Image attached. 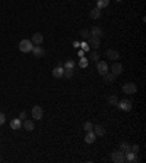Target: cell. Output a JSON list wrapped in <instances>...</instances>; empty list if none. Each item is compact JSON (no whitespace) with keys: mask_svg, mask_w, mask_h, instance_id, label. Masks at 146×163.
I'll return each mask as SVG.
<instances>
[{"mask_svg":"<svg viewBox=\"0 0 146 163\" xmlns=\"http://www.w3.org/2000/svg\"><path fill=\"white\" fill-rule=\"evenodd\" d=\"M19 50L22 53H29L32 50V41L31 40H22L19 43Z\"/></svg>","mask_w":146,"mask_h":163,"instance_id":"cell-1","label":"cell"},{"mask_svg":"<svg viewBox=\"0 0 146 163\" xmlns=\"http://www.w3.org/2000/svg\"><path fill=\"white\" fill-rule=\"evenodd\" d=\"M117 106L121 109L123 112H130L131 110V107H133V105H131V101L130 100H118V103H117Z\"/></svg>","mask_w":146,"mask_h":163,"instance_id":"cell-2","label":"cell"},{"mask_svg":"<svg viewBox=\"0 0 146 163\" xmlns=\"http://www.w3.org/2000/svg\"><path fill=\"white\" fill-rule=\"evenodd\" d=\"M123 91H124L126 94H134V93L138 91V87H136L134 82H126V84L123 85Z\"/></svg>","mask_w":146,"mask_h":163,"instance_id":"cell-3","label":"cell"},{"mask_svg":"<svg viewBox=\"0 0 146 163\" xmlns=\"http://www.w3.org/2000/svg\"><path fill=\"white\" fill-rule=\"evenodd\" d=\"M111 160L115 163H124V153L121 150H115L111 154Z\"/></svg>","mask_w":146,"mask_h":163,"instance_id":"cell-4","label":"cell"},{"mask_svg":"<svg viewBox=\"0 0 146 163\" xmlns=\"http://www.w3.org/2000/svg\"><path fill=\"white\" fill-rule=\"evenodd\" d=\"M31 113H32L34 119L40 121V119H42V116H44V110H42V107L41 106H34L32 110H31Z\"/></svg>","mask_w":146,"mask_h":163,"instance_id":"cell-5","label":"cell"},{"mask_svg":"<svg viewBox=\"0 0 146 163\" xmlns=\"http://www.w3.org/2000/svg\"><path fill=\"white\" fill-rule=\"evenodd\" d=\"M91 37H98V38H101L102 35H104V31H102V28L101 27H98V25H95V27H92L91 28Z\"/></svg>","mask_w":146,"mask_h":163,"instance_id":"cell-6","label":"cell"},{"mask_svg":"<svg viewBox=\"0 0 146 163\" xmlns=\"http://www.w3.org/2000/svg\"><path fill=\"white\" fill-rule=\"evenodd\" d=\"M111 72H113L115 76L121 75V73H123V65H121V63H118V62H114L113 66H111Z\"/></svg>","mask_w":146,"mask_h":163,"instance_id":"cell-7","label":"cell"},{"mask_svg":"<svg viewBox=\"0 0 146 163\" xmlns=\"http://www.w3.org/2000/svg\"><path fill=\"white\" fill-rule=\"evenodd\" d=\"M97 69H98V73L104 76V75L108 72V65H107V62H98Z\"/></svg>","mask_w":146,"mask_h":163,"instance_id":"cell-8","label":"cell"},{"mask_svg":"<svg viewBox=\"0 0 146 163\" xmlns=\"http://www.w3.org/2000/svg\"><path fill=\"white\" fill-rule=\"evenodd\" d=\"M105 55H107V57H108V59H111V60H117V59H118V57H120V53H118V51H117V50H114V49H108L105 51Z\"/></svg>","mask_w":146,"mask_h":163,"instance_id":"cell-9","label":"cell"},{"mask_svg":"<svg viewBox=\"0 0 146 163\" xmlns=\"http://www.w3.org/2000/svg\"><path fill=\"white\" fill-rule=\"evenodd\" d=\"M32 55L35 57H42V56H45V50L42 49V47H40V46H37V47H32Z\"/></svg>","mask_w":146,"mask_h":163,"instance_id":"cell-10","label":"cell"},{"mask_svg":"<svg viewBox=\"0 0 146 163\" xmlns=\"http://www.w3.org/2000/svg\"><path fill=\"white\" fill-rule=\"evenodd\" d=\"M95 140H97L95 132H94V131H88V132H86V137H85V143L92 144V143H95Z\"/></svg>","mask_w":146,"mask_h":163,"instance_id":"cell-11","label":"cell"},{"mask_svg":"<svg viewBox=\"0 0 146 163\" xmlns=\"http://www.w3.org/2000/svg\"><path fill=\"white\" fill-rule=\"evenodd\" d=\"M63 75H65V68L63 66L54 68V71H53V76L54 78H63Z\"/></svg>","mask_w":146,"mask_h":163,"instance_id":"cell-12","label":"cell"},{"mask_svg":"<svg viewBox=\"0 0 146 163\" xmlns=\"http://www.w3.org/2000/svg\"><path fill=\"white\" fill-rule=\"evenodd\" d=\"M42 40H44V37H42V34L41 33H35L32 35V44H35V46H40L41 43H42Z\"/></svg>","mask_w":146,"mask_h":163,"instance_id":"cell-13","label":"cell"},{"mask_svg":"<svg viewBox=\"0 0 146 163\" xmlns=\"http://www.w3.org/2000/svg\"><path fill=\"white\" fill-rule=\"evenodd\" d=\"M92 131L95 132V135H97V137H102V135L105 134V129H104V126H101V125H94Z\"/></svg>","mask_w":146,"mask_h":163,"instance_id":"cell-14","label":"cell"},{"mask_svg":"<svg viewBox=\"0 0 146 163\" xmlns=\"http://www.w3.org/2000/svg\"><path fill=\"white\" fill-rule=\"evenodd\" d=\"M89 44L95 50H98V49H99V46H101V38H98V37H91V38H89Z\"/></svg>","mask_w":146,"mask_h":163,"instance_id":"cell-15","label":"cell"},{"mask_svg":"<svg viewBox=\"0 0 146 163\" xmlns=\"http://www.w3.org/2000/svg\"><path fill=\"white\" fill-rule=\"evenodd\" d=\"M22 126H24V129H26V131H34L35 129V125H34V122L32 121H24L22 122Z\"/></svg>","mask_w":146,"mask_h":163,"instance_id":"cell-16","label":"cell"},{"mask_svg":"<svg viewBox=\"0 0 146 163\" xmlns=\"http://www.w3.org/2000/svg\"><path fill=\"white\" fill-rule=\"evenodd\" d=\"M21 126H22L21 119H12V121H10V128H12V129H21Z\"/></svg>","mask_w":146,"mask_h":163,"instance_id":"cell-17","label":"cell"},{"mask_svg":"<svg viewBox=\"0 0 146 163\" xmlns=\"http://www.w3.org/2000/svg\"><path fill=\"white\" fill-rule=\"evenodd\" d=\"M89 15H91V19H99L101 18V9H98V8L92 9Z\"/></svg>","mask_w":146,"mask_h":163,"instance_id":"cell-18","label":"cell"},{"mask_svg":"<svg viewBox=\"0 0 146 163\" xmlns=\"http://www.w3.org/2000/svg\"><path fill=\"white\" fill-rule=\"evenodd\" d=\"M104 80H105V84H113L114 80H115V75L113 72H107L104 75Z\"/></svg>","mask_w":146,"mask_h":163,"instance_id":"cell-19","label":"cell"},{"mask_svg":"<svg viewBox=\"0 0 146 163\" xmlns=\"http://www.w3.org/2000/svg\"><path fill=\"white\" fill-rule=\"evenodd\" d=\"M120 150H121L123 153L126 154V153L131 151V146H130L129 143H121V144H120Z\"/></svg>","mask_w":146,"mask_h":163,"instance_id":"cell-20","label":"cell"},{"mask_svg":"<svg viewBox=\"0 0 146 163\" xmlns=\"http://www.w3.org/2000/svg\"><path fill=\"white\" fill-rule=\"evenodd\" d=\"M108 5H110V0H97V8L101 9V10L104 8H107Z\"/></svg>","mask_w":146,"mask_h":163,"instance_id":"cell-21","label":"cell"},{"mask_svg":"<svg viewBox=\"0 0 146 163\" xmlns=\"http://www.w3.org/2000/svg\"><path fill=\"white\" fill-rule=\"evenodd\" d=\"M117 103H118V98L115 94H111L110 97H108V105L110 106H117Z\"/></svg>","mask_w":146,"mask_h":163,"instance_id":"cell-22","label":"cell"},{"mask_svg":"<svg viewBox=\"0 0 146 163\" xmlns=\"http://www.w3.org/2000/svg\"><path fill=\"white\" fill-rule=\"evenodd\" d=\"M75 66H76V63H75V60H67L65 63V69H75Z\"/></svg>","mask_w":146,"mask_h":163,"instance_id":"cell-23","label":"cell"},{"mask_svg":"<svg viewBox=\"0 0 146 163\" xmlns=\"http://www.w3.org/2000/svg\"><path fill=\"white\" fill-rule=\"evenodd\" d=\"M79 34H81L82 38H89V35H91V34H89V30H86V28L81 30V33H79Z\"/></svg>","mask_w":146,"mask_h":163,"instance_id":"cell-24","label":"cell"},{"mask_svg":"<svg viewBox=\"0 0 146 163\" xmlns=\"http://www.w3.org/2000/svg\"><path fill=\"white\" fill-rule=\"evenodd\" d=\"M73 75H75V69H65V75L66 78H72Z\"/></svg>","mask_w":146,"mask_h":163,"instance_id":"cell-25","label":"cell"},{"mask_svg":"<svg viewBox=\"0 0 146 163\" xmlns=\"http://www.w3.org/2000/svg\"><path fill=\"white\" fill-rule=\"evenodd\" d=\"M92 128H94V125H92L89 121H86V122L83 123V129L86 131V132H88V131H92Z\"/></svg>","mask_w":146,"mask_h":163,"instance_id":"cell-26","label":"cell"},{"mask_svg":"<svg viewBox=\"0 0 146 163\" xmlns=\"http://www.w3.org/2000/svg\"><path fill=\"white\" fill-rule=\"evenodd\" d=\"M98 59H99V53H98L97 50H95V51H92V53H91V60L98 62Z\"/></svg>","mask_w":146,"mask_h":163,"instance_id":"cell-27","label":"cell"},{"mask_svg":"<svg viewBox=\"0 0 146 163\" xmlns=\"http://www.w3.org/2000/svg\"><path fill=\"white\" fill-rule=\"evenodd\" d=\"M79 66H81V68H86V66H88V59H86V57H81Z\"/></svg>","mask_w":146,"mask_h":163,"instance_id":"cell-28","label":"cell"},{"mask_svg":"<svg viewBox=\"0 0 146 163\" xmlns=\"http://www.w3.org/2000/svg\"><path fill=\"white\" fill-rule=\"evenodd\" d=\"M5 122H6V116H5V113L0 112V125H3Z\"/></svg>","mask_w":146,"mask_h":163,"instance_id":"cell-29","label":"cell"},{"mask_svg":"<svg viewBox=\"0 0 146 163\" xmlns=\"http://www.w3.org/2000/svg\"><path fill=\"white\" fill-rule=\"evenodd\" d=\"M131 151L138 154V153H139V146H138V144H133V146H131Z\"/></svg>","mask_w":146,"mask_h":163,"instance_id":"cell-30","label":"cell"},{"mask_svg":"<svg viewBox=\"0 0 146 163\" xmlns=\"http://www.w3.org/2000/svg\"><path fill=\"white\" fill-rule=\"evenodd\" d=\"M24 118H26V112H25V110H22V112H21V115H19V119H24Z\"/></svg>","mask_w":146,"mask_h":163,"instance_id":"cell-31","label":"cell"},{"mask_svg":"<svg viewBox=\"0 0 146 163\" xmlns=\"http://www.w3.org/2000/svg\"><path fill=\"white\" fill-rule=\"evenodd\" d=\"M88 46H89L88 43H83V44H82V47H83V50H85V51H88V50H89V47H88Z\"/></svg>","mask_w":146,"mask_h":163,"instance_id":"cell-32","label":"cell"},{"mask_svg":"<svg viewBox=\"0 0 146 163\" xmlns=\"http://www.w3.org/2000/svg\"><path fill=\"white\" fill-rule=\"evenodd\" d=\"M115 2H123V0H115Z\"/></svg>","mask_w":146,"mask_h":163,"instance_id":"cell-33","label":"cell"},{"mask_svg":"<svg viewBox=\"0 0 146 163\" xmlns=\"http://www.w3.org/2000/svg\"><path fill=\"white\" fill-rule=\"evenodd\" d=\"M0 160H2V159H0Z\"/></svg>","mask_w":146,"mask_h":163,"instance_id":"cell-34","label":"cell"}]
</instances>
